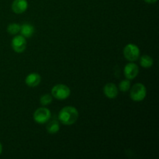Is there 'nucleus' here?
<instances>
[{
    "label": "nucleus",
    "instance_id": "nucleus-1",
    "mask_svg": "<svg viewBox=\"0 0 159 159\" xmlns=\"http://www.w3.org/2000/svg\"><path fill=\"white\" fill-rule=\"evenodd\" d=\"M58 119L64 125H72L79 119V111L73 107H65L59 112Z\"/></svg>",
    "mask_w": 159,
    "mask_h": 159
},
{
    "label": "nucleus",
    "instance_id": "nucleus-2",
    "mask_svg": "<svg viewBox=\"0 0 159 159\" xmlns=\"http://www.w3.org/2000/svg\"><path fill=\"white\" fill-rule=\"evenodd\" d=\"M147 95V90L142 83H136L130 88V99L135 102H141L144 100Z\"/></svg>",
    "mask_w": 159,
    "mask_h": 159
},
{
    "label": "nucleus",
    "instance_id": "nucleus-3",
    "mask_svg": "<svg viewBox=\"0 0 159 159\" xmlns=\"http://www.w3.org/2000/svg\"><path fill=\"white\" fill-rule=\"evenodd\" d=\"M71 90L64 84H57L51 89V96L58 100H64L69 97Z\"/></svg>",
    "mask_w": 159,
    "mask_h": 159
},
{
    "label": "nucleus",
    "instance_id": "nucleus-4",
    "mask_svg": "<svg viewBox=\"0 0 159 159\" xmlns=\"http://www.w3.org/2000/svg\"><path fill=\"white\" fill-rule=\"evenodd\" d=\"M124 55L128 61H136L140 58L139 48L134 43H128L124 48Z\"/></svg>",
    "mask_w": 159,
    "mask_h": 159
},
{
    "label": "nucleus",
    "instance_id": "nucleus-5",
    "mask_svg": "<svg viewBox=\"0 0 159 159\" xmlns=\"http://www.w3.org/2000/svg\"><path fill=\"white\" fill-rule=\"evenodd\" d=\"M51 113L48 108L40 107L34 113V120L39 124H44L51 119Z\"/></svg>",
    "mask_w": 159,
    "mask_h": 159
},
{
    "label": "nucleus",
    "instance_id": "nucleus-6",
    "mask_svg": "<svg viewBox=\"0 0 159 159\" xmlns=\"http://www.w3.org/2000/svg\"><path fill=\"white\" fill-rule=\"evenodd\" d=\"M11 45H12V49L16 53L20 54V53L24 52L26 48V38L22 35L15 36L12 38Z\"/></svg>",
    "mask_w": 159,
    "mask_h": 159
},
{
    "label": "nucleus",
    "instance_id": "nucleus-7",
    "mask_svg": "<svg viewBox=\"0 0 159 159\" xmlns=\"http://www.w3.org/2000/svg\"><path fill=\"white\" fill-rule=\"evenodd\" d=\"M138 73H139V68L136 64L133 63V62L128 63L124 67V76L128 80H133L134 79H135L138 76Z\"/></svg>",
    "mask_w": 159,
    "mask_h": 159
},
{
    "label": "nucleus",
    "instance_id": "nucleus-8",
    "mask_svg": "<svg viewBox=\"0 0 159 159\" xmlns=\"http://www.w3.org/2000/svg\"><path fill=\"white\" fill-rule=\"evenodd\" d=\"M28 8L26 0H14L12 3V10L16 14H21L26 12Z\"/></svg>",
    "mask_w": 159,
    "mask_h": 159
},
{
    "label": "nucleus",
    "instance_id": "nucleus-9",
    "mask_svg": "<svg viewBox=\"0 0 159 159\" xmlns=\"http://www.w3.org/2000/svg\"><path fill=\"white\" fill-rule=\"evenodd\" d=\"M103 93L108 99H115L118 96L119 91H118V88L114 83L110 82V83H107L105 85L103 88Z\"/></svg>",
    "mask_w": 159,
    "mask_h": 159
},
{
    "label": "nucleus",
    "instance_id": "nucleus-10",
    "mask_svg": "<svg viewBox=\"0 0 159 159\" xmlns=\"http://www.w3.org/2000/svg\"><path fill=\"white\" fill-rule=\"evenodd\" d=\"M40 82H41V77L37 73H30L26 76L25 79L26 85L31 88L37 87L40 83Z\"/></svg>",
    "mask_w": 159,
    "mask_h": 159
},
{
    "label": "nucleus",
    "instance_id": "nucleus-11",
    "mask_svg": "<svg viewBox=\"0 0 159 159\" xmlns=\"http://www.w3.org/2000/svg\"><path fill=\"white\" fill-rule=\"evenodd\" d=\"M20 35L23 37H31L34 35V32H35V29H34V26L30 23H25L20 26Z\"/></svg>",
    "mask_w": 159,
    "mask_h": 159
},
{
    "label": "nucleus",
    "instance_id": "nucleus-12",
    "mask_svg": "<svg viewBox=\"0 0 159 159\" xmlns=\"http://www.w3.org/2000/svg\"><path fill=\"white\" fill-rule=\"evenodd\" d=\"M48 124H47V131L51 134H54L57 133L60 130V125H59V122L55 119H53L51 120H48Z\"/></svg>",
    "mask_w": 159,
    "mask_h": 159
},
{
    "label": "nucleus",
    "instance_id": "nucleus-13",
    "mask_svg": "<svg viewBox=\"0 0 159 159\" xmlns=\"http://www.w3.org/2000/svg\"><path fill=\"white\" fill-rule=\"evenodd\" d=\"M140 64L142 68H149L153 65L154 60L151 56L147 55V54H144L140 58Z\"/></svg>",
    "mask_w": 159,
    "mask_h": 159
},
{
    "label": "nucleus",
    "instance_id": "nucleus-14",
    "mask_svg": "<svg viewBox=\"0 0 159 159\" xmlns=\"http://www.w3.org/2000/svg\"><path fill=\"white\" fill-rule=\"evenodd\" d=\"M20 25L17 23H11L9 24L7 26V32L11 35H16L18 33H20Z\"/></svg>",
    "mask_w": 159,
    "mask_h": 159
},
{
    "label": "nucleus",
    "instance_id": "nucleus-15",
    "mask_svg": "<svg viewBox=\"0 0 159 159\" xmlns=\"http://www.w3.org/2000/svg\"><path fill=\"white\" fill-rule=\"evenodd\" d=\"M130 89V82L128 79H125L120 82L119 84V89L120 91L123 93H126Z\"/></svg>",
    "mask_w": 159,
    "mask_h": 159
},
{
    "label": "nucleus",
    "instance_id": "nucleus-16",
    "mask_svg": "<svg viewBox=\"0 0 159 159\" xmlns=\"http://www.w3.org/2000/svg\"><path fill=\"white\" fill-rule=\"evenodd\" d=\"M53 100V96L50 94H44L40 97V102L42 106L45 107L51 103Z\"/></svg>",
    "mask_w": 159,
    "mask_h": 159
},
{
    "label": "nucleus",
    "instance_id": "nucleus-17",
    "mask_svg": "<svg viewBox=\"0 0 159 159\" xmlns=\"http://www.w3.org/2000/svg\"><path fill=\"white\" fill-rule=\"evenodd\" d=\"M144 1L145 2L149 3V4H153V3L156 2L158 1V0H144Z\"/></svg>",
    "mask_w": 159,
    "mask_h": 159
},
{
    "label": "nucleus",
    "instance_id": "nucleus-18",
    "mask_svg": "<svg viewBox=\"0 0 159 159\" xmlns=\"http://www.w3.org/2000/svg\"><path fill=\"white\" fill-rule=\"evenodd\" d=\"M2 146L1 143H0V155L2 154Z\"/></svg>",
    "mask_w": 159,
    "mask_h": 159
}]
</instances>
